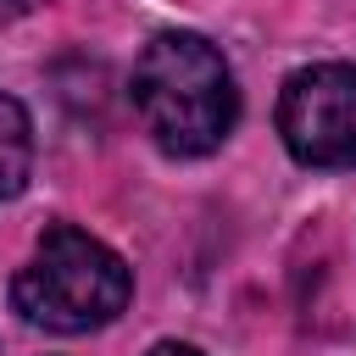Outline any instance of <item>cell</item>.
<instances>
[{"label": "cell", "mask_w": 356, "mask_h": 356, "mask_svg": "<svg viewBox=\"0 0 356 356\" xmlns=\"http://www.w3.org/2000/svg\"><path fill=\"white\" fill-rule=\"evenodd\" d=\"M39 0H0V22H17V17H28Z\"/></svg>", "instance_id": "obj_5"}, {"label": "cell", "mask_w": 356, "mask_h": 356, "mask_svg": "<svg viewBox=\"0 0 356 356\" xmlns=\"http://www.w3.org/2000/svg\"><path fill=\"white\" fill-rule=\"evenodd\" d=\"M134 111L167 156H211L239 122V89L222 50L200 33H156L134 61Z\"/></svg>", "instance_id": "obj_1"}, {"label": "cell", "mask_w": 356, "mask_h": 356, "mask_svg": "<svg viewBox=\"0 0 356 356\" xmlns=\"http://www.w3.org/2000/svg\"><path fill=\"white\" fill-rule=\"evenodd\" d=\"M278 134L300 167H356V61H317L284 78Z\"/></svg>", "instance_id": "obj_3"}, {"label": "cell", "mask_w": 356, "mask_h": 356, "mask_svg": "<svg viewBox=\"0 0 356 356\" xmlns=\"http://www.w3.org/2000/svg\"><path fill=\"white\" fill-rule=\"evenodd\" d=\"M150 356H206V350H195V345H178V339H161V345H150Z\"/></svg>", "instance_id": "obj_6"}, {"label": "cell", "mask_w": 356, "mask_h": 356, "mask_svg": "<svg viewBox=\"0 0 356 356\" xmlns=\"http://www.w3.org/2000/svg\"><path fill=\"white\" fill-rule=\"evenodd\" d=\"M28 172H33V122H28L22 100L0 95V200L22 195Z\"/></svg>", "instance_id": "obj_4"}, {"label": "cell", "mask_w": 356, "mask_h": 356, "mask_svg": "<svg viewBox=\"0 0 356 356\" xmlns=\"http://www.w3.org/2000/svg\"><path fill=\"white\" fill-rule=\"evenodd\" d=\"M134 295V273L128 261L72 228V222H50L28 256V267L17 273L11 284V300L17 312L33 323V328H50V334H89V328H106L122 317Z\"/></svg>", "instance_id": "obj_2"}]
</instances>
